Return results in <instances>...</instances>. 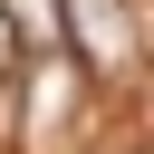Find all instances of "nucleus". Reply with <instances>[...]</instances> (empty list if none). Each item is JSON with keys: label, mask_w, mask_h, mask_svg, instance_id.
Masks as SVG:
<instances>
[{"label": "nucleus", "mask_w": 154, "mask_h": 154, "mask_svg": "<svg viewBox=\"0 0 154 154\" xmlns=\"http://www.w3.org/2000/svg\"><path fill=\"white\" fill-rule=\"evenodd\" d=\"M58 10H67V38H77L87 67H125L135 58V10L125 0H58Z\"/></svg>", "instance_id": "f257e3e1"}]
</instances>
